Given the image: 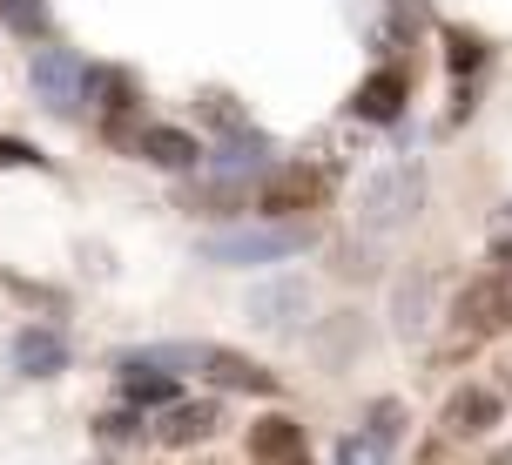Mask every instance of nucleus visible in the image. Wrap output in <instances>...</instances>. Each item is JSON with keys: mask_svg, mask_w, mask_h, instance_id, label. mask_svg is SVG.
Wrapping results in <instances>:
<instances>
[{"mask_svg": "<svg viewBox=\"0 0 512 465\" xmlns=\"http://www.w3.org/2000/svg\"><path fill=\"white\" fill-rule=\"evenodd\" d=\"M398 425H405V405L384 398V405H371V425H364V432H378L384 445H398Z\"/></svg>", "mask_w": 512, "mask_h": 465, "instance_id": "18", "label": "nucleus"}, {"mask_svg": "<svg viewBox=\"0 0 512 465\" xmlns=\"http://www.w3.org/2000/svg\"><path fill=\"white\" fill-rule=\"evenodd\" d=\"M7 364H14L21 378H54V371H68V344H61V331H48V324H27V331H14V344H7Z\"/></svg>", "mask_w": 512, "mask_h": 465, "instance_id": "5", "label": "nucleus"}, {"mask_svg": "<svg viewBox=\"0 0 512 465\" xmlns=\"http://www.w3.org/2000/svg\"><path fill=\"white\" fill-rule=\"evenodd\" d=\"M337 465H391V445L378 432H351V439L337 445Z\"/></svg>", "mask_w": 512, "mask_h": 465, "instance_id": "16", "label": "nucleus"}, {"mask_svg": "<svg viewBox=\"0 0 512 465\" xmlns=\"http://www.w3.org/2000/svg\"><path fill=\"white\" fill-rule=\"evenodd\" d=\"M492 465H512V445H506V452H492Z\"/></svg>", "mask_w": 512, "mask_h": 465, "instance_id": "22", "label": "nucleus"}, {"mask_svg": "<svg viewBox=\"0 0 512 465\" xmlns=\"http://www.w3.org/2000/svg\"><path fill=\"white\" fill-rule=\"evenodd\" d=\"M0 27L21 34V41H48L54 14H48V0H0Z\"/></svg>", "mask_w": 512, "mask_h": 465, "instance_id": "15", "label": "nucleus"}, {"mask_svg": "<svg viewBox=\"0 0 512 465\" xmlns=\"http://www.w3.org/2000/svg\"><path fill=\"white\" fill-rule=\"evenodd\" d=\"M223 432V405H209V398H182V405H169L162 412V425H155V439L162 445H203V439H216Z\"/></svg>", "mask_w": 512, "mask_h": 465, "instance_id": "8", "label": "nucleus"}, {"mask_svg": "<svg viewBox=\"0 0 512 465\" xmlns=\"http://www.w3.org/2000/svg\"><path fill=\"white\" fill-rule=\"evenodd\" d=\"M135 155H149L155 169H203V142L189 129H169V122L135 129Z\"/></svg>", "mask_w": 512, "mask_h": 465, "instance_id": "7", "label": "nucleus"}, {"mask_svg": "<svg viewBox=\"0 0 512 465\" xmlns=\"http://www.w3.org/2000/svg\"><path fill=\"white\" fill-rule=\"evenodd\" d=\"M310 223H250V230H223V236H203L196 250L203 263H223V270H250V263H283L310 250Z\"/></svg>", "mask_w": 512, "mask_h": 465, "instance_id": "2", "label": "nucleus"}, {"mask_svg": "<svg viewBox=\"0 0 512 465\" xmlns=\"http://www.w3.org/2000/svg\"><path fill=\"white\" fill-rule=\"evenodd\" d=\"M122 391H128V405H182L176 378L169 371H149V364H122Z\"/></svg>", "mask_w": 512, "mask_h": 465, "instance_id": "14", "label": "nucleus"}, {"mask_svg": "<svg viewBox=\"0 0 512 465\" xmlns=\"http://www.w3.org/2000/svg\"><path fill=\"white\" fill-rule=\"evenodd\" d=\"M425 203V169L418 162H384L364 182V230H405Z\"/></svg>", "mask_w": 512, "mask_h": 465, "instance_id": "3", "label": "nucleus"}, {"mask_svg": "<svg viewBox=\"0 0 512 465\" xmlns=\"http://www.w3.org/2000/svg\"><path fill=\"white\" fill-rule=\"evenodd\" d=\"M479 61H486V48H479L472 34H452V68H459V75H472Z\"/></svg>", "mask_w": 512, "mask_h": 465, "instance_id": "19", "label": "nucleus"}, {"mask_svg": "<svg viewBox=\"0 0 512 465\" xmlns=\"http://www.w3.org/2000/svg\"><path fill=\"white\" fill-rule=\"evenodd\" d=\"M297 465H304V459H297Z\"/></svg>", "mask_w": 512, "mask_h": 465, "instance_id": "23", "label": "nucleus"}, {"mask_svg": "<svg viewBox=\"0 0 512 465\" xmlns=\"http://www.w3.org/2000/svg\"><path fill=\"white\" fill-rule=\"evenodd\" d=\"M250 317L263 324V331H297L310 317V284H297V277H283V284H263L250 297Z\"/></svg>", "mask_w": 512, "mask_h": 465, "instance_id": "6", "label": "nucleus"}, {"mask_svg": "<svg viewBox=\"0 0 512 465\" xmlns=\"http://www.w3.org/2000/svg\"><path fill=\"white\" fill-rule=\"evenodd\" d=\"M0 169H41V155L27 142H0Z\"/></svg>", "mask_w": 512, "mask_h": 465, "instance_id": "20", "label": "nucleus"}, {"mask_svg": "<svg viewBox=\"0 0 512 465\" xmlns=\"http://www.w3.org/2000/svg\"><path fill=\"white\" fill-rule=\"evenodd\" d=\"M324 196V169H277V176L263 182V209H277V216H290V209H310Z\"/></svg>", "mask_w": 512, "mask_h": 465, "instance_id": "11", "label": "nucleus"}, {"mask_svg": "<svg viewBox=\"0 0 512 465\" xmlns=\"http://www.w3.org/2000/svg\"><path fill=\"white\" fill-rule=\"evenodd\" d=\"M492 257H512V203L492 216Z\"/></svg>", "mask_w": 512, "mask_h": 465, "instance_id": "21", "label": "nucleus"}, {"mask_svg": "<svg viewBox=\"0 0 512 465\" xmlns=\"http://www.w3.org/2000/svg\"><path fill=\"white\" fill-rule=\"evenodd\" d=\"M297 452H304V425L297 418H263L250 432V459H263V465H297Z\"/></svg>", "mask_w": 512, "mask_h": 465, "instance_id": "12", "label": "nucleus"}, {"mask_svg": "<svg viewBox=\"0 0 512 465\" xmlns=\"http://www.w3.org/2000/svg\"><path fill=\"white\" fill-rule=\"evenodd\" d=\"M405 95H411V81L398 75V68H378L371 81H358L351 108H358V122H398V115H405Z\"/></svg>", "mask_w": 512, "mask_h": 465, "instance_id": "9", "label": "nucleus"}, {"mask_svg": "<svg viewBox=\"0 0 512 465\" xmlns=\"http://www.w3.org/2000/svg\"><path fill=\"white\" fill-rule=\"evenodd\" d=\"M122 364H149V371H196L223 391H250V398H270L277 391V371H263L250 351H230V344H149V351H128Z\"/></svg>", "mask_w": 512, "mask_h": 465, "instance_id": "1", "label": "nucleus"}, {"mask_svg": "<svg viewBox=\"0 0 512 465\" xmlns=\"http://www.w3.org/2000/svg\"><path fill=\"white\" fill-rule=\"evenodd\" d=\"M418 310H425V284H405V290H398V331H405V337L425 331V317H418Z\"/></svg>", "mask_w": 512, "mask_h": 465, "instance_id": "17", "label": "nucleus"}, {"mask_svg": "<svg viewBox=\"0 0 512 465\" xmlns=\"http://www.w3.org/2000/svg\"><path fill=\"white\" fill-rule=\"evenodd\" d=\"M88 61L68 48H41L34 61H27V81H34V102L54 108V115H81V102H88Z\"/></svg>", "mask_w": 512, "mask_h": 465, "instance_id": "4", "label": "nucleus"}, {"mask_svg": "<svg viewBox=\"0 0 512 465\" xmlns=\"http://www.w3.org/2000/svg\"><path fill=\"white\" fill-rule=\"evenodd\" d=\"M492 425H499V398H492L486 385H465V391L445 398V432H452V439H479Z\"/></svg>", "mask_w": 512, "mask_h": 465, "instance_id": "10", "label": "nucleus"}, {"mask_svg": "<svg viewBox=\"0 0 512 465\" xmlns=\"http://www.w3.org/2000/svg\"><path fill=\"white\" fill-rule=\"evenodd\" d=\"M506 310H512V297L499 284H472L459 297V324H472V331H492V324H506Z\"/></svg>", "mask_w": 512, "mask_h": 465, "instance_id": "13", "label": "nucleus"}]
</instances>
